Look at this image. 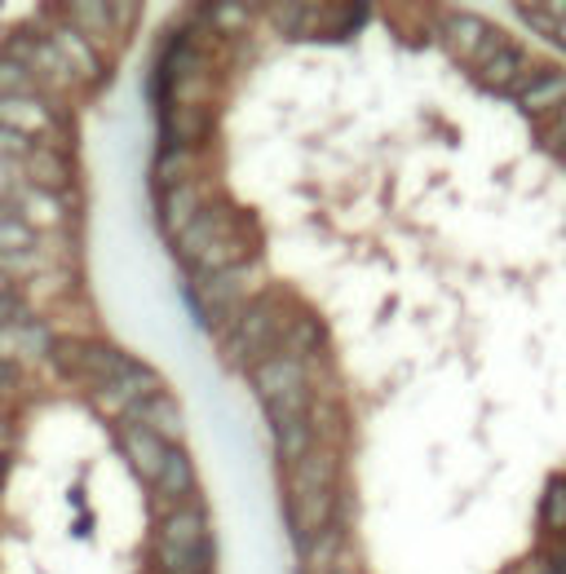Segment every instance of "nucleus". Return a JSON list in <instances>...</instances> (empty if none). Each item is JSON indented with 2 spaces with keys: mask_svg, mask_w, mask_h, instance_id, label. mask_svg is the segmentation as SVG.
I'll return each instance as SVG.
<instances>
[{
  "mask_svg": "<svg viewBox=\"0 0 566 574\" xmlns=\"http://www.w3.org/2000/svg\"><path fill=\"white\" fill-rule=\"evenodd\" d=\"M191 173H195V151H182V146H168L159 160H155V168H151V182L168 195V191H177V186H186L191 182Z\"/></svg>",
  "mask_w": 566,
  "mask_h": 574,
  "instance_id": "obj_14",
  "label": "nucleus"
},
{
  "mask_svg": "<svg viewBox=\"0 0 566 574\" xmlns=\"http://www.w3.org/2000/svg\"><path fill=\"white\" fill-rule=\"evenodd\" d=\"M120 447H124V455H128V464H133V473L137 478H146L151 486L159 482V473H164V464H168V442L164 438H155L151 429H142V424H124L120 429Z\"/></svg>",
  "mask_w": 566,
  "mask_h": 574,
  "instance_id": "obj_2",
  "label": "nucleus"
},
{
  "mask_svg": "<svg viewBox=\"0 0 566 574\" xmlns=\"http://www.w3.org/2000/svg\"><path fill=\"white\" fill-rule=\"evenodd\" d=\"M208 517H204V509H173L168 517H164V526H159V540L164 544H177V549H186V553H195V549H204L208 544V526H204Z\"/></svg>",
  "mask_w": 566,
  "mask_h": 574,
  "instance_id": "obj_10",
  "label": "nucleus"
},
{
  "mask_svg": "<svg viewBox=\"0 0 566 574\" xmlns=\"http://www.w3.org/2000/svg\"><path fill=\"white\" fill-rule=\"evenodd\" d=\"M35 266H40L35 253H9V257H0V275H9V279H18L22 270H35Z\"/></svg>",
  "mask_w": 566,
  "mask_h": 574,
  "instance_id": "obj_31",
  "label": "nucleus"
},
{
  "mask_svg": "<svg viewBox=\"0 0 566 574\" xmlns=\"http://www.w3.org/2000/svg\"><path fill=\"white\" fill-rule=\"evenodd\" d=\"M0 442H4V424H0Z\"/></svg>",
  "mask_w": 566,
  "mask_h": 574,
  "instance_id": "obj_38",
  "label": "nucleus"
},
{
  "mask_svg": "<svg viewBox=\"0 0 566 574\" xmlns=\"http://www.w3.org/2000/svg\"><path fill=\"white\" fill-rule=\"evenodd\" d=\"M18 340H22V349L27 353H49L58 340H49V327L44 322H27V327H18Z\"/></svg>",
  "mask_w": 566,
  "mask_h": 574,
  "instance_id": "obj_28",
  "label": "nucleus"
},
{
  "mask_svg": "<svg viewBox=\"0 0 566 574\" xmlns=\"http://www.w3.org/2000/svg\"><path fill=\"white\" fill-rule=\"evenodd\" d=\"M18 327H0V358H13L18 353Z\"/></svg>",
  "mask_w": 566,
  "mask_h": 574,
  "instance_id": "obj_33",
  "label": "nucleus"
},
{
  "mask_svg": "<svg viewBox=\"0 0 566 574\" xmlns=\"http://www.w3.org/2000/svg\"><path fill=\"white\" fill-rule=\"evenodd\" d=\"M310 451H315V424H310V416L297 420V424H288V429H279V460L288 469H297Z\"/></svg>",
  "mask_w": 566,
  "mask_h": 574,
  "instance_id": "obj_17",
  "label": "nucleus"
},
{
  "mask_svg": "<svg viewBox=\"0 0 566 574\" xmlns=\"http://www.w3.org/2000/svg\"><path fill=\"white\" fill-rule=\"evenodd\" d=\"M523 66H527V53H523V49H510V53H501L496 62L478 66V84H483V89H505V93H510V89L518 84Z\"/></svg>",
  "mask_w": 566,
  "mask_h": 574,
  "instance_id": "obj_16",
  "label": "nucleus"
},
{
  "mask_svg": "<svg viewBox=\"0 0 566 574\" xmlns=\"http://www.w3.org/2000/svg\"><path fill=\"white\" fill-rule=\"evenodd\" d=\"M53 44H58V53H62V62L71 66V75L75 80H97L102 75V62H97V49L75 31V27H58L53 35H49Z\"/></svg>",
  "mask_w": 566,
  "mask_h": 574,
  "instance_id": "obj_8",
  "label": "nucleus"
},
{
  "mask_svg": "<svg viewBox=\"0 0 566 574\" xmlns=\"http://www.w3.org/2000/svg\"><path fill=\"white\" fill-rule=\"evenodd\" d=\"M9 309H13V300L4 296V300H0V327H4V318H9Z\"/></svg>",
  "mask_w": 566,
  "mask_h": 574,
  "instance_id": "obj_35",
  "label": "nucleus"
},
{
  "mask_svg": "<svg viewBox=\"0 0 566 574\" xmlns=\"http://www.w3.org/2000/svg\"><path fill=\"white\" fill-rule=\"evenodd\" d=\"M0 124H9L18 133L44 129V106L35 98H0Z\"/></svg>",
  "mask_w": 566,
  "mask_h": 574,
  "instance_id": "obj_20",
  "label": "nucleus"
},
{
  "mask_svg": "<svg viewBox=\"0 0 566 574\" xmlns=\"http://www.w3.org/2000/svg\"><path fill=\"white\" fill-rule=\"evenodd\" d=\"M213 22H222V31H239V27L248 22V4L222 0V4H213Z\"/></svg>",
  "mask_w": 566,
  "mask_h": 574,
  "instance_id": "obj_29",
  "label": "nucleus"
},
{
  "mask_svg": "<svg viewBox=\"0 0 566 574\" xmlns=\"http://www.w3.org/2000/svg\"><path fill=\"white\" fill-rule=\"evenodd\" d=\"M545 526L549 531H566V482H554L549 495H545Z\"/></svg>",
  "mask_w": 566,
  "mask_h": 574,
  "instance_id": "obj_26",
  "label": "nucleus"
},
{
  "mask_svg": "<svg viewBox=\"0 0 566 574\" xmlns=\"http://www.w3.org/2000/svg\"><path fill=\"white\" fill-rule=\"evenodd\" d=\"M191 486H195V469H191L186 451H168V464H164L155 491L168 495V500H182V495H191Z\"/></svg>",
  "mask_w": 566,
  "mask_h": 574,
  "instance_id": "obj_18",
  "label": "nucleus"
},
{
  "mask_svg": "<svg viewBox=\"0 0 566 574\" xmlns=\"http://www.w3.org/2000/svg\"><path fill=\"white\" fill-rule=\"evenodd\" d=\"M27 177H31L40 191H49V195H58V191L71 186V168H66V160H62L58 151H31Z\"/></svg>",
  "mask_w": 566,
  "mask_h": 574,
  "instance_id": "obj_15",
  "label": "nucleus"
},
{
  "mask_svg": "<svg viewBox=\"0 0 566 574\" xmlns=\"http://www.w3.org/2000/svg\"><path fill=\"white\" fill-rule=\"evenodd\" d=\"M487 22H478V18H470V13H452L447 22H443V40H447V49L456 53V58H465V62H474L478 58V49H483V40H487Z\"/></svg>",
  "mask_w": 566,
  "mask_h": 574,
  "instance_id": "obj_11",
  "label": "nucleus"
},
{
  "mask_svg": "<svg viewBox=\"0 0 566 574\" xmlns=\"http://www.w3.org/2000/svg\"><path fill=\"white\" fill-rule=\"evenodd\" d=\"M128 416H133V424H142V429H151L155 438H182V429H186V420H182V407L168 398V393H155V398H142V402H133L128 407Z\"/></svg>",
  "mask_w": 566,
  "mask_h": 574,
  "instance_id": "obj_6",
  "label": "nucleus"
},
{
  "mask_svg": "<svg viewBox=\"0 0 566 574\" xmlns=\"http://www.w3.org/2000/svg\"><path fill=\"white\" fill-rule=\"evenodd\" d=\"M306 385V367H301V358H292V353H270L261 367H253V393L270 407V402H279L284 393H292V389H301Z\"/></svg>",
  "mask_w": 566,
  "mask_h": 574,
  "instance_id": "obj_3",
  "label": "nucleus"
},
{
  "mask_svg": "<svg viewBox=\"0 0 566 574\" xmlns=\"http://www.w3.org/2000/svg\"><path fill=\"white\" fill-rule=\"evenodd\" d=\"M541 142H545L549 151L566 155V106L558 111V115H549V120H545V133H541Z\"/></svg>",
  "mask_w": 566,
  "mask_h": 574,
  "instance_id": "obj_30",
  "label": "nucleus"
},
{
  "mask_svg": "<svg viewBox=\"0 0 566 574\" xmlns=\"http://www.w3.org/2000/svg\"><path fill=\"white\" fill-rule=\"evenodd\" d=\"M164 129H168V142H173V146L191 151L195 142L208 137V111H204V106H173L168 120H164Z\"/></svg>",
  "mask_w": 566,
  "mask_h": 574,
  "instance_id": "obj_12",
  "label": "nucleus"
},
{
  "mask_svg": "<svg viewBox=\"0 0 566 574\" xmlns=\"http://www.w3.org/2000/svg\"><path fill=\"white\" fill-rule=\"evenodd\" d=\"M332 574H359V566H354V562H350V553H346V557L337 562V571H332Z\"/></svg>",
  "mask_w": 566,
  "mask_h": 574,
  "instance_id": "obj_34",
  "label": "nucleus"
},
{
  "mask_svg": "<svg viewBox=\"0 0 566 574\" xmlns=\"http://www.w3.org/2000/svg\"><path fill=\"white\" fill-rule=\"evenodd\" d=\"M518 106L532 115V120H549V115H558L566 106V71H545L523 98H518Z\"/></svg>",
  "mask_w": 566,
  "mask_h": 574,
  "instance_id": "obj_9",
  "label": "nucleus"
},
{
  "mask_svg": "<svg viewBox=\"0 0 566 574\" xmlns=\"http://www.w3.org/2000/svg\"><path fill=\"white\" fill-rule=\"evenodd\" d=\"M337 482V451L332 447H315L297 469H292V491L288 500H301V495H315V491H332Z\"/></svg>",
  "mask_w": 566,
  "mask_h": 574,
  "instance_id": "obj_7",
  "label": "nucleus"
},
{
  "mask_svg": "<svg viewBox=\"0 0 566 574\" xmlns=\"http://www.w3.org/2000/svg\"><path fill=\"white\" fill-rule=\"evenodd\" d=\"M31 137L27 133H18V129H9V124H0V155H9V160H31Z\"/></svg>",
  "mask_w": 566,
  "mask_h": 574,
  "instance_id": "obj_27",
  "label": "nucleus"
},
{
  "mask_svg": "<svg viewBox=\"0 0 566 574\" xmlns=\"http://www.w3.org/2000/svg\"><path fill=\"white\" fill-rule=\"evenodd\" d=\"M35 89V71L22 66L18 58L0 53V98H27Z\"/></svg>",
  "mask_w": 566,
  "mask_h": 574,
  "instance_id": "obj_22",
  "label": "nucleus"
},
{
  "mask_svg": "<svg viewBox=\"0 0 566 574\" xmlns=\"http://www.w3.org/2000/svg\"><path fill=\"white\" fill-rule=\"evenodd\" d=\"M18 186H22V173H18V164H13L9 155H0V204H4L9 195H18Z\"/></svg>",
  "mask_w": 566,
  "mask_h": 574,
  "instance_id": "obj_32",
  "label": "nucleus"
},
{
  "mask_svg": "<svg viewBox=\"0 0 566 574\" xmlns=\"http://www.w3.org/2000/svg\"><path fill=\"white\" fill-rule=\"evenodd\" d=\"M4 287H9V275H0V300H4Z\"/></svg>",
  "mask_w": 566,
  "mask_h": 574,
  "instance_id": "obj_36",
  "label": "nucleus"
},
{
  "mask_svg": "<svg viewBox=\"0 0 566 574\" xmlns=\"http://www.w3.org/2000/svg\"><path fill=\"white\" fill-rule=\"evenodd\" d=\"M4 217H13V213H9V208H4V204H0V222H4Z\"/></svg>",
  "mask_w": 566,
  "mask_h": 574,
  "instance_id": "obj_37",
  "label": "nucleus"
},
{
  "mask_svg": "<svg viewBox=\"0 0 566 574\" xmlns=\"http://www.w3.org/2000/svg\"><path fill=\"white\" fill-rule=\"evenodd\" d=\"M341 557H346V553H341V526L332 522V526L306 549V566H310V574H332Z\"/></svg>",
  "mask_w": 566,
  "mask_h": 574,
  "instance_id": "obj_21",
  "label": "nucleus"
},
{
  "mask_svg": "<svg viewBox=\"0 0 566 574\" xmlns=\"http://www.w3.org/2000/svg\"><path fill=\"white\" fill-rule=\"evenodd\" d=\"M332 491H315L301 500H288V517H292V535L301 549H310V540H319L332 526Z\"/></svg>",
  "mask_w": 566,
  "mask_h": 574,
  "instance_id": "obj_4",
  "label": "nucleus"
},
{
  "mask_svg": "<svg viewBox=\"0 0 566 574\" xmlns=\"http://www.w3.org/2000/svg\"><path fill=\"white\" fill-rule=\"evenodd\" d=\"M71 13V22H75V31L89 40V44H102L106 40V31H111V4H71L66 9Z\"/></svg>",
  "mask_w": 566,
  "mask_h": 574,
  "instance_id": "obj_19",
  "label": "nucleus"
},
{
  "mask_svg": "<svg viewBox=\"0 0 566 574\" xmlns=\"http://www.w3.org/2000/svg\"><path fill=\"white\" fill-rule=\"evenodd\" d=\"M35 248V230L22 222V217H4L0 222V257L9 253H31Z\"/></svg>",
  "mask_w": 566,
  "mask_h": 574,
  "instance_id": "obj_25",
  "label": "nucleus"
},
{
  "mask_svg": "<svg viewBox=\"0 0 566 574\" xmlns=\"http://www.w3.org/2000/svg\"><path fill=\"white\" fill-rule=\"evenodd\" d=\"M319 340H323V327H319V318H310V314H306V318H297V327L288 331V340H284L288 349H284V353L306 358V353H315V349H319Z\"/></svg>",
  "mask_w": 566,
  "mask_h": 574,
  "instance_id": "obj_24",
  "label": "nucleus"
},
{
  "mask_svg": "<svg viewBox=\"0 0 566 574\" xmlns=\"http://www.w3.org/2000/svg\"><path fill=\"white\" fill-rule=\"evenodd\" d=\"M253 253V239L244 235V230H235V235H226L217 248H208L204 257H199V275H226V270H239V262Z\"/></svg>",
  "mask_w": 566,
  "mask_h": 574,
  "instance_id": "obj_13",
  "label": "nucleus"
},
{
  "mask_svg": "<svg viewBox=\"0 0 566 574\" xmlns=\"http://www.w3.org/2000/svg\"><path fill=\"white\" fill-rule=\"evenodd\" d=\"M226 235H235V208H226V204L204 208V213L177 235V257L191 262V266H199V257H204L208 248H217Z\"/></svg>",
  "mask_w": 566,
  "mask_h": 574,
  "instance_id": "obj_1",
  "label": "nucleus"
},
{
  "mask_svg": "<svg viewBox=\"0 0 566 574\" xmlns=\"http://www.w3.org/2000/svg\"><path fill=\"white\" fill-rule=\"evenodd\" d=\"M306 407H310V393H306V385H301V389H292V393H284L279 402H270L266 411H270V424H275V433H279V429H288V424H297V420H306Z\"/></svg>",
  "mask_w": 566,
  "mask_h": 574,
  "instance_id": "obj_23",
  "label": "nucleus"
},
{
  "mask_svg": "<svg viewBox=\"0 0 566 574\" xmlns=\"http://www.w3.org/2000/svg\"><path fill=\"white\" fill-rule=\"evenodd\" d=\"M204 199H208V182H204V177H195V182H186V186L168 191V195H164V204H159V222H164V230H168V235H182V230L204 213Z\"/></svg>",
  "mask_w": 566,
  "mask_h": 574,
  "instance_id": "obj_5",
  "label": "nucleus"
}]
</instances>
